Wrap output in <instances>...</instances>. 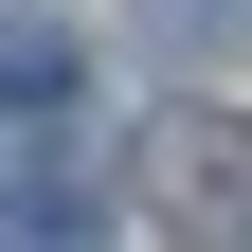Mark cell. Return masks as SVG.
I'll list each match as a JSON object with an SVG mask.
<instances>
[{"instance_id": "6da1fadb", "label": "cell", "mask_w": 252, "mask_h": 252, "mask_svg": "<svg viewBox=\"0 0 252 252\" xmlns=\"http://www.w3.org/2000/svg\"><path fill=\"white\" fill-rule=\"evenodd\" d=\"M162 180H180V234H234V180H252V144H234V126H180V144H162Z\"/></svg>"}, {"instance_id": "7a4b0ae2", "label": "cell", "mask_w": 252, "mask_h": 252, "mask_svg": "<svg viewBox=\"0 0 252 252\" xmlns=\"http://www.w3.org/2000/svg\"><path fill=\"white\" fill-rule=\"evenodd\" d=\"M0 252H108V216H90V198H72V180H36V198L0 216Z\"/></svg>"}, {"instance_id": "3957f363", "label": "cell", "mask_w": 252, "mask_h": 252, "mask_svg": "<svg viewBox=\"0 0 252 252\" xmlns=\"http://www.w3.org/2000/svg\"><path fill=\"white\" fill-rule=\"evenodd\" d=\"M0 90L54 108V90H72V36H54V18H0Z\"/></svg>"}, {"instance_id": "277c9868", "label": "cell", "mask_w": 252, "mask_h": 252, "mask_svg": "<svg viewBox=\"0 0 252 252\" xmlns=\"http://www.w3.org/2000/svg\"><path fill=\"white\" fill-rule=\"evenodd\" d=\"M252 0H144V54H234Z\"/></svg>"}]
</instances>
